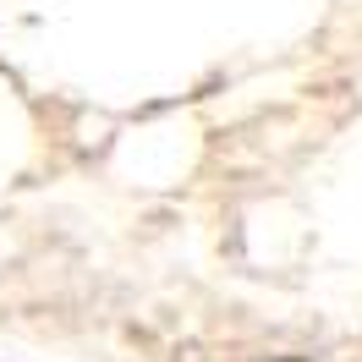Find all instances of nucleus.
Listing matches in <instances>:
<instances>
[{"label": "nucleus", "instance_id": "1", "mask_svg": "<svg viewBox=\"0 0 362 362\" xmlns=\"http://www.w3.org/2000/svg\"><path fill=\"white\" fill-rule=\"evenodd\" d=\"M280 362H302V357H280Z\"/></svg>", "mask_w": 362, "mask_h": 362}]
</instances>
